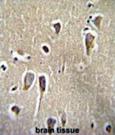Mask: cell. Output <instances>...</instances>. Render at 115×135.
Instances as JSON below:
<instances>
[{
	"label": "cell",
	"mask_w": 115,
	"mask_h": 135,
	"mask_svg": "<svg viewBox=\"0 0 115 135\" xmlns=\"http://www.w3.org/2000/svg\"><path fill=\"white\" fill-rule=\"evenodd\" d=\"M94 38H95V37L91 33H88L86 35V48L87 50V54L88 55H89L90 53L91 46L92 45V42L94 40Z\"/></svg>",
	"instance_id": "7a4b0ae2"
},
{
	"label": "cell",
	"mask_w": 115,
	"mask_h": 135,
	"mask_svg": "<svg viewBox=\"0 0 115 135\" xmlns=\"http://www.w3.org/2000/svg\"><path fill=\"white\" fill-rule=\"evenodd\" d=\"M34 79V74L28 73L26 74L24 80V90H28L32 84Z\"/></svg>",
	"instance_id": "6da1fadb"
},
{
	"label": "cell",
	"mask_w": 115,
	"mask_h": 135,
	"mask_svg": "<svg viewBox=\"0 0 115 135\" xmlns=\"http://www.w3.org/2000/svg\"><path fill=\"white\" fill-rule=\"evenodd\" d=\"M56 121L52 119H49L47 123H48V127L49 128V133L51 134L52 132V130L53 127H54V125L55 124Z\"/></svg>",
	"instance_id": "277c9868"
},
{
	"label": "cell",
	"mask_w": 115,
	"mask_h": 135,
	"mask_svg": "<svg viewBox=\"0 0 115 135\" xmlns=\"http://www.w3.org/2000/svg\"><path fill=\"white\" fill-rule=\"evenodd\" d=\"M12 110L13 112H14L16 114H18L19 112V108L16 107V106H14V107L12 109Z\"/></svg>",
	"instance_id": "5b68a950"
},
{
	"label": "cell",
	"mask_w": 115,
	"mask_h": 135,
	"mask_svg": "<svg viewBox=\"0 0 115 135\" xmlns=\"http://www.w3.org/2000/svg\"><path fill=\"white\" fill-rule=\"evenodd\" d=\"M39 83H40V88L41 97H42L43 94L45 92L46 88V80L45 76H41L39 78Z\"/></svg>",
	"instance_id": "3957f363"
}]
</instances>
